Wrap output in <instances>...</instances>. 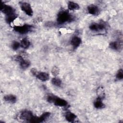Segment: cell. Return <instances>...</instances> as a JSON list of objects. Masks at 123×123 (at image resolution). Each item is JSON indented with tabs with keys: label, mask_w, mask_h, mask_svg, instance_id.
Segmentation results:
<instances>
[{
	"label": "cell",
	"mask_w": 123,
	"mask_h": 123,
	"mask_svg": "<svg viewBox=\"0 0 123 123\" xmlns=\"http://www.w3.org/2000/svg\"><path fill=\"white\" fill-rule=\"evenodd\" d=\"M73 20V17L67 11H62L57 15V21L59 24H62L67 22H71Z\"/></svg>",
	"instance_id": "6da1fadb"
},
{
	"label": "cell",
	"mask_w": 123,
	"mask_h": 123,
	"mask_svg": "<svg viewBox=\"0 0 123 123\" xmlns=\"http://www.w3.org/2000/svg\"><path fill=\"white\" fill-rule=\"evenodd\" d=\"M33 26L29 25H25L22 26H15L13 29L15 31L21 34H25L28 33L32 30Z\"/></svg>",
	"instance_id": "7a4b0ae2"
},
{
	"label": "cell",
	"mask_w": 123,
	"mask_h": 123,
	"mask_svg": "<svg viewBox=\"0 0 123 123\" xmlns=\"http://www.w3.org/2000/svg\"><path fill=\"white\" fill-rule=\"evenodd\" d=\"M21 9L28 16H32L33 14V11L30 4L25 2H20L19 3Z\"/></svg>",
	"instance_id": "3957f363"
},
{
	"label": "cell",
	"mask_w": 123,
	"mask_h": 123,
	"mask_svg": "<svg viewBox=\"0 0 123 123\" xmlns=\"http://www.w3.org/2000/svg\"><path fill=\"white\" fill-rule=\"evenodd\" d=\"M0 11L4 13L6 16L15 13V11L12 7L2 3L0 6Z\"/></svg>",
	"instance_id": "277c9868"
},
{
	"label": "cell",
	"mask_w": 123,
	"mask_h": 123,
	"mask_svg": "<svg viewBox=\"0 0 123 123\" xmlns=\"http://www.w3.org/2000/svg\"><path fill=\"white\" fill-rule=\"evenodd\" d=\"M33 115L31 111H23L19 115V118L24 121L29 122L31 119L33 117Z\"/></svg>",
	"instance_id": "5b68a950"
},
{
	"label": "cell",
	"mask_w": 123,
	"mask_h": 123,
	"mask_svg": "<svg viewBox=\"0 0 123 123\" xmlns=\"http://www.w3.org/2000/svg\"><path fill=\"white\" fill-rule=\"evenodd\" d=\"M89 29L94 31H99V30H103L105 29V25L104 24L100 23L99 24H92L89 26Z\"/></svg>",
	"instance_id": "8992f818"
},
{
	"label": "cell",
	"mask_w": 123,
	"mask_h": 123,
	"mask_svg": "<svg viewBox=\"0 0 123 123\" xmlns=\"http://www.w3.org/2000/svg\"><path fill=\"white\" fill-rule=\"evenodd\" d=\"M53 103L55 105L60 107H64L67 106L68 104L67 102L65 100L57 96L55 98Z\"/></svg>",
	"instance_id": "52a82bcc"
},
{
	"label": "cell",
	"mask_w": 123,
	"mask_h": 123,
	"mask_svg": "<svg viewBox=\"0 0 123 123\" xmlns=\"http://www.w3.org/2000/svg\"><path fill=\"white\" fill-rule=\"evenodd\" d=\"M82 42L81 39L77 36H74L72 37L71 40V44L73 47L74 49H76L81 44Z\"/></svg>",
	"instance_id": "ba28073f"
},
{
	"label": "cell",
	"mask_w": 123,
	"mask_h": 123,
	"mask_svg": "<svg viewBox=\"0 0 123 123\" xmlns=\"http://www.w3.org/2000/svg\"><path fill=\"white\" fill-rule=\"evenodd\" d=\"M87 11L92 15H97L99 12L98 7L93 4H91L87 7Z\"/></svg>",
	"instance_id": "9c48e42d"
},
{
	"label": "cell",
	"mask_w": 123,
	"mask_h": 123,
	"mask_svg": "<svg viewBox=\"0 0 123 123\" xmlns=\"http://www.w3.org/2000/svg\"><path fill=\"white\" fill-rule=\"evenodd\" d=\"M109 47L111 49L116 50H120L122 49V45L120 41H113L110 43Z\"/></svg>",
	"instance_id": "30bf717a"
},
{
	"label": "cell",
	"mask_w": 123,
	"mask_h": 123,
	"mask_svg": "<svg viewBox=\"0 0 123 123\" xmlns=\"http://www.w3.org/2000/svg\"><path fill=\"white\" fill-rule=\"evenodd\" d=\"M37 78L42 81H46L49 79V75L45 72H39L36 75Z\"/></svg>",
	"instance_id": "8fae6325"
},
{
	"label": "cell",
	"mask_w": 123,
	"mask_h": 123,
	"mask_svg": "<svg viewBox=\"0 0 123 123\" xmlns=\"http://www.w3.org/2000/svg\"><path fill=\"white\" fill-rule=\"evenodd\" d=\"M102 98L98 97L94 102V106L97 109H102L105 107V105L102 101Z\"/></svg>",
	"instance_id": "7c38bea8"
},
{
	"label": "cell",
	"mask_w": 123,
	"mask_h": 123,
	"mask_svg": "<svg viewBox=\"0 0 123 123\" xmlns=\"http://www.w3.org/2000/svg\"><path fill=\"white\" fill-rule=\"evenodd\" d=\"M3 98L5 101L11 103H14L16 101V97L11 94L5 96Z\"/></svg>",
	"instance_id": "4fadbf2b"
},
{
	"label": "cell",
	"mask_w": 123,
	"mask_h": 123,
	"mask_svg": "<svg viewBox=\"0 0 123 123\" xmlns=\"http://www.w3.org/2000/svg\"><path fill=\"white\" fill-rule=\"evenodd\" d=\"M76 116L73 113L71 112H67L65 115V118L67 121L69 122H73L76 118Z\"/></svg>",
	"instance_id": "5bb4252c"
},
{
	"label": "cell",
	"mask_w": 123,
	"mask_h": 123,
	"mask_svg": "<svg viewBox=\"0 0 123 123\" xmlns=\"http://www.w3.org/2000/svg\"><path fill=\"white\" fill-rule=\"evenodd\" d=\"M68 8L70 10H76L79 9V5L74 2L69 1L68 4Z\"/></svg>",
	"instance_id": "9a60e30c"
},
{
	"label": "cell",
	"mask_w": 123,
	"mask_h": 123,
	"mask_svg": "<svg viewBox=\"0 0 123 123\" xmlns=\"http://www.w3.org/2000/svg\"><path fill=\"white\" fill-rule=\"evenodd\" d=\"M20 45L23 48L26 49L30 46V42L27 38H24L21 40Z\"/></svg>",
	"instance_id": "2e32d148"
},
{
	"label": "cell",
	"mask_w": 123,
	"mask_h": 123,
	"mask_svg": "<svg viewBox=\"0 0 123 123\" xmlns=\"http://www.w3.org/2000/svg\"><path fill=\"white\" fill-rule=\"evenodd\" d=\"M16 17H17V15L15 13H13V14H11L9 15L6 16L5 20H6V22L8 24H10L16 18Z\"/></svg>",
	"instance_id": "e0dca14e"
},
{
	"label": "cell",
	"mask_w": 123,
	"mask_h": 123,
	"mask_svg": "<svg viewBox=\"0 0 123 123\" xmlns=\"http://www.w3.org/2000/svg\"><path fill=\"white\" fill-rule=\"evenodd\" d=\"M20 64L21 67L22 69H25L28 68L30 66V62L29 61L25 60L24 59L23 61H22L20 62Z\"/></svg>",
	"instance_id": "ac0fdd59"
},
{
	"label": "cell",
	"mask_w": 123,
	"mask_h": 123,
	"mask_svg": "<svg viewBox=\"0 0 123 123\" xmlns=\"http://www.w3.org/2000/svg\"><path fill=\"white\" fill-rule=\"evenodd\" d=\"M51 83L56 86H60L62 84V81L58 78L54 77L51 79Z\"/></svg>",
	"instance_id": "d6986e66"
},
{
	"label": "cell",
	"mask_w": 123,
	"mask_h": 123,
	"mask_svg": "<svg viewBox=\"0 0 123 123\" xmlns=\"http://www.w3.org/2000/svg\"><path fill=\"white\" fill-rule=\"evenodd\" d=\"M50 115V113L49 112H46L43 113L41 116L39 117V122L41 123L44 122L46 119H47Z\"/></svg>",
	"instance_id": "ffe728a7"
},
{
	"label": "cell",
	"mask_w": 123,
	"mask_h": 123,
	"mask_svg": "<svg viewBox=\"0 0 123 123\" xmlns=\"http://www.w3.org/2000/svg\"><path fill=\"white\" fill-rule=\"evenodd\" d=\"M59 72H60V69L56 66H53L51 69V74L53 76H57V75L59 74Z\"/></svg>",
	"instance_id": "44dd1931"
},
{
	"label": "cell",
	"mask_w": 123,
	"mask_h": 123,
	"mask_svg": "<svg viewBox=\"0 0 123 123\" xmlns=\"http://www.w3.org/2000/svg\"><path fill=\"white\" fill-rule=\"evenodd\" d=\"M116 78L118 80H122L123 78V71L122 69H120L118 70L116 75Z\"/></svg>",
	"instance_id": "7402d4cb"
},
{
	"label": "cell",
	"mask_w": 123,
	"mask_h": 123,
	"mask_svg": "<svg viewBox=\"0 0 123 123\" xmlns=\"http://www.w3.org/2000/svg\"><path fill=\"white\" fill-rule=\"evenodd\" d=\"M20 44L16 41H14L12 42V49H13V50H17L19 48V47L20 46Z\"/></svg>",
	"instance_id": "603a6c76"
},
{
	"label": "cell",
	"mask_w": 123,
	"mask_h": 123,
	"mask_svg": "<svg viewBox=\"0 0 123 123\" xmlns=\"http://www.w3.org/2000/svg\"><path fill=\"white\" fill-rule=\"evenodd\" d=\"M56 96L53 95H49L47 97V100L49 103H53L55 98H56Z\"/></svg>",
	"instance_id": "cb8c5ba5"
},
{
	"label": "cell",
	"mask_w": 123,
	"mask_h": 123,
	"mask_svg": "<svg viewBox=\"0 0 123 123\" xmlns=\"http://www.w3.org/2000/svg\"><path fill=\"white\" fill-rule=\"evenodd\" d=\"M30 71H31V73H32L34 75H35V76H36V75H37V74H38V72H37V70L35 68H32V69H31V70Z\"/></svg>",
	"instance_id": "d4e9b609"
}]
</instances>
